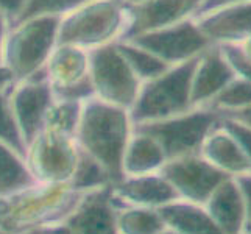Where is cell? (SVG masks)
Masks as SVG:
<instances>
[{
	"instance_id": "obj_1",
	"label": "cell",
	"mask_w": 251,
	"mask_h": 234,
	"mask_svg": "<svg viewBox=\"0 0 251 234\" xmlns=\"http://www.w3.org/2000/svg\"><path fill=\"white\" fill-rule=\"evenodd\" d=\"M133 134L129 111L91 97L83 102L75 141L108 172L116 184L124 175V156Z\"/></svg>"
},
{
	"instance_id": "obj_2",
	"label": "cell",
	"mask_w": 251,
	"mask_h": 234,
	"mask_svg": "<svg viewBox=\"0 0 251 234\" xmlns=\"http://www.w3.org/2000/svg\"><path fill=\"white\" fill-rule=\"evenodd\" d=\"M58 25L59 17H28L10 25L0 66L14 84L42 74L50 52L58 44Z\"/></svg>"
},
{
	"instance_id": "obj_3",
	"label": "cell",
	"mask_w": 251,
	"mask_h": 234,
	"mask_svg": "<svg viewBox=\"0 0 251 234\" xmlns=\"http://www.w3.org/2000/svg\"><path fill=\"white\" fill-rule=\"evenodd\" d=\"M128 6L120 0H88L59 19L58 42L88 52L122 41Z\"/></svg>"
},
{
	"instance_id": "obj_4",
	"label": "cell",
	"mask_w": 251,
	"mask_h": 234,
	"mask_svg": "<svg viewBox=\"0 0 251 234\" xmlns=\"http://www.w3.org/2000/svg\"><path fill=\"white\" fill-rule=\"evenodd\" d=\"M195 61L197 58L170 66L167 71L142 83L129 109L133 125L169 119L194 108L190 102V78Z\"/></svg>"
},
{
	"instance_id": "obj_5",
	"label": "cell",
	"mask_w": 251,
	"mask_h": 234,
	"mask_svg": "<svg viewBox=\"0 0 251 234\" xmlns=\"http://www.w3.org/2000/svg\"><path fill=\"white\" fill-rule=\"evenodd\" d=\"M220 119L222 114L215 109L198 106L169 119L134 124L133 128L151 136L169 161L200 153L204 139L220 124Z\"/></svg>"
},
{
	"instance_id": "obj_6",
	"label": "cell",
	"mask_w": 251,
	"mask_h": 234,
	"mask_svg": "<svg viewBox=\"0 0 251 234\" xmlns=\"http://www.w3.org/2000/svg\"><path fill=\"white\" fill-rule=\"evenodd\" d=\"M89 81L94 97L125 109H131L142 86L117 42L91 52Z\"/></svg>"
},
{
	"instance_id": "obj_7",
	"label": "cell",
	"mask_w": 251,
	"mask_h": 234,
	"mask_svg": "<svg viewBox=\"0 0 251 234\" xmlns=\"http://www.w3.org/2000/svg\"><path fill=\"white\" fill-rule=\"evenodd\" d=\"M78 159L74 136L42 130L27 145L25 162L39 184H67Z\"/></svg>"
},
{
	"instance_id": "obj_8",
	"label": "cell",
	"mask_w": 251,
	"mask_h": 234,
	"mask_svg": "<svg viewBox=\"0 0 251 234\" xmlns=\"http://www.w3.org/2000/svg\"><path fill=\"white\" fill-rule=\"evenodd\" d=\"M91 52L71 44H58L50 52L42 75L56 99L84 102L94 97L89 81Z\"/></svg>"
},
{
	"instance_id": "obj_9",
	"label": "cell",
	"mask_w": 251,
	"mask_h": 234,
	"mask_svg": "<svg viewBox=\"0 0 251 234\" xmlns=\"http://www.w3.org/2000/svg\"><path fill=\"white\" fill-rule=\"evenodd\" d=\"M139 47L149 50L169 66H176L200 56L212 44L209 42L195 19L172 25L156 31L137 34L129 39Z\"/></svg>"
},
{
	"instance_id": "obj_10",
	"label": "cell",
	"mask_w": 251,
	"mask_h": 234,
	"mask_svg": "<svg viewBox=\"0 0 251 234\" xmlns=\"http://www.w3.org/2000/svg\"><path fill=\"white\" fill-rule=\"evenodd\" d=\"M159 173L175 187L181 200L197 205H204L217 186L229 177L200 153L169 159Z\"/></svg>"
},
{
	"instance_id": "obj_11",
	"label": "cell",
	"mask_w": 251,
	"mask_h": 234,
	"mask_svg": "<svg viewBox=\"0 0 251 234\" xmlns=\"http://www.w3.org/2000/svg\"><path fill=\"white\" fill-rule=\"evenodd\" d=\"M53 99V91L42 74L11 88L10 105L25 147L44 130L46 114Z\"/></svg>"
},
{
	"instance_id": "obj_12",
	"label": "cell",
	"mask_w": 251,
	"mask_h": 234,
	"mask_svg": "<svg viewBox=\"0 0 251 234\" xmlns=\"http://www.w3.org/2000/svg\"><path fill=\"white\" fill-rule=\"evenodd\" d=\"M204 2L206 0H149L128 8V27L122 41L195 19Z\"/></svg>"
},
{
	"instance_id": "obj_13",
	"label": "cell",
	"mask_w": 251,
	"mask_h": 234,
	"mask_svg": "<svg viewBox=\"0 0 251 234\" xmlns=\"http://www.w3.org/2000/svg\"><path fill=\"white\" fill-rule=\"evenodd\" d=\"M117 211L112 184H108L81 194V202L67 215L64 223L72 234H119Z\"/></svg>"
},
{
	"instance_id": "obj_14",
	"label": "cell",
	"mask_w": 251,
	"mask_h": 234,
	"mask_svg": "<svg viewBox=\"0 0 251 234\" xmlns=\"http://www.w3.org/2000/svg\"><path fill=\"white\" fill-rule=\"evenodd\" d=\"M112 197L119 208H159L170 202L181 200L178 192L159 172L144 175H125L112 184Z\"/></svg>"
},
{
	"instance_id": "obj_15",
	"label": "cell",
	"mask_w": 251,
	"mask_h": 234,
	"mask_svg": "<svg viewBox=\"0 0 251 234\" xmlns=\"http://www.w3.org/2000/svg\"><path fill=\"white\" fill-rule=\"evenodd\" d=\"M195 22L212 46L237 44L251 33V0L200 13Z\"/></svg>"
},
{
	"instance_id": "obj_16",
	"label": "cell",
	"mask_w": 251,
	"mask_h": 234,
	"mask_svg": "<svg viewBox=\"0 0 251 234\" xmlns=\"http://www.w3.org/2000/svg\"><path fill=\"white\" fill-rule=\"evenodd\" d=\"M236 77L219 46H211L197 58L190 78L192 106H207L225 86Z\"/></svg>"
},
{
	"instance_id": "obj_17",
	"label": "cell",
	"mask_w": 251,
	"mask_h": 234,
	"mask_svg": "<svg viewBox=\"0 0 251 234\" xmlns=\"http://www.w3.org/2000/svg\"><path fill=\"white\" fill-rule=\"evenodd\" d=\"M206 211L225 234H245L247 211L242 190L234 177H228L206 200Z\"/></svg>"
},
{
	"instance_id": "obj_18",
	"label": "cell",
	"mask_w": 251,
	"mask_h": 234,
	"mask_svg": "<svg viewBox=\"0 0 251 234\" xmlns=\"http://www.w3.org/2000/svg\"><path fill=\"white\" fill-rule=\"evenodd\" d=\"M200 155L206 161H209L214 167H217L229 177L251 173V167L244 152L228 130L222 125V122L204 139Z\"/></svg>"
},
{
	"instance_id": "obj_19",
	"label": "cell",
	"mask_w": 251,
	"mask_h": 234,
	"mask_svg": "<svg viewBox=\"0 0 251 234\" xmlns=\"http://www.w3.org/2000/svg\"><path fill=\"white\" fill-rule=\"evenodd\" d=\"M156 209L167 228L179 234H225L201 205L175 200Z\"/></svg>"
},
{
	"instance_id": "obj_20",
	"label": "cell",
	"mask_w": 251,
	"mask_h": 234,
	"mask_svg": "<svg viewBox=\"0 0 251 234\" xmlns=\"http://www.w3.org/2000/svg\"><path fill=\"white\" fill-rule=\"evenodd\" d=\"M167 162L159 144L151 136L133 128L124 156V175H144L159 172Z\"/></svg>"
},
{
	"instance_id": "obj_21",
	"label": "cell",
	"mask_w": 251,
	"mask_h": 234,
	"mask_svg": "<svg viewBox=\"0 0 251 234\" xmlns=\"http://www.w3.org/2000/svg\"><path fill=\"white\" fill-rule=\"evenodd\" d=\"M38 184L24 156L0 141V200L25 192Z\"/></svg>"
},
{
	"instance_id": "obj_22",
	"label": "cell",
	"mask_w": 251,
	"mask_h": 234,
	"mask_svg": "<svg viewBox=\"0 0 251 234\" xmlns=\"http://www.w3.org/2000/svg\"><path fill=\"white\" fill-rule=\"evenodd\" d=\"M167 230L156 208L126 206L117 211L119 234H159Z\"/></svg>"
},
{
	"instance_id": "obj_23",
	"label": "cell",
	"mask_w": 251,
	"mask_h": 234,
	"mask_svg": "<svg viewBox=\"0 0 251 234\" xmlns=\"http://www.w3.org/2000/svg\"><path fill=\"white\" fill-rule=\"evenodd\" d=\"M108 184H112L108 172L92 156H89L78 147V159H76L75 170L67 183L69 189L75 194H84L89 192V190L105 187Z\"/></svg>"
},
{
	"instance_id": "obj_24",
	"label": "cell",
	"mask_w": 251,
	"mask_h": 234,
	"mask_svg": "<svg viewBox=\"0 0 251 234\" xmlns=\"http://www.w3.org/2000/svg\"><path fill=\"white\" fill-rule=\"evenodd\" d=\"M81 106L83 102L55 97L46 114L44 130H51V131L75 137L76 127H78L81 116Z\"/></svg>"
},
{
	"instance_id": "obj_25",
	"label": "cell",
	"mask_w": 251,
	"mask_h": 234,
	"mask_svg": "<svg viewBox=\"0 0 251 234\" xmlns=\"http://www.w3.org/2000/svg\"><path fill=\"white\" fill-rule=\"evenodd\" d=\"M117 46H119L120 52H122V55L125 56V59L128 61V64L131 66L134 74L139 77V80L142 83L162 74L164 71H167L170 67L169 64L161 61L158 56L150 53L149 50L139 47L131 41H119Z\"/></svg>"
},
{
	"instance_id": "obj_26",
	"label": "cell",
	"mask_w": 251,
	"mask_h": 234,
	"mask_svg": "<svg viewBox=\"0 0 251 234\" xmlns=\"http://www.w3.org/2000/svg\"><path fill=\"white\" fill-rule=\"evenodd\" d=\"M251 105V83L242 77H234L215 95L209 103V108L220 112L222 116L231 114L239 109H244Z\"/></svg>"
},
{
	"instance_id": "obj_27",
	"label": "cell",
	"mask_w": 251,
	"mask_h": 234,
	"mask_svg": "<svg viewBox=\"0 0 251 234\" xmlns=\"http://www.w3.org/2000/svg\"><path fill=\"white\" fill-rule=\"evenodd\" d=\"M10 91L0 89V141L13 147L17 153L25 158L27 147H25V142L13 116L10 105Z\"/></svg>"
},
{
	"instance_id": "obj_28",
	"label": "cell",
	"mask_w": 251,
	"mask_h": 234,
	"mask_svg": "<svg viewBox=\"0 0 251 234\" xmlns=\"http://www.w3.org/2000/svg\"><path fill=\"white\" fill-rule=\"evenodd\" d=\"M88 0H27L24 11L17 21L28 17H59L74 11ZM16 21V22H17Z\"/></svg>"
},
{
	"instance_id": "obj_29",
	"label": "cell",
	"mask_w": 251,
	"mask_h": 234,
	"mask_svg": "<svg viewBox=\"0 0 251 234\" xmlns=\"http://www.w3.org/2000/svg\"><path fill=\"white\" fill-rule=\"evenodd\" d=\"M222 125L229 131V134L237 141L239 147L244 152L245 158L251 167V128L229 116H222Z\"/></svg>"
},
{
	"instance_id": "obj_30",
	"label": "cell",
	"mask_w": 251,
	"mask_h": 234,
	"mask_svg": "<svg viewBox=\"0 0 251 234\" xmlns=\"http://www.w3.org/2000/svg\"><path fill=\"white\" fill-rule=\"evenodd\" d=\"M222 52L226 56L228 63L231 64L232 71L237 77H242L251 83V59L247 58L244 53L240 52V49L236 44H223L219 46Z\"/></svg>"
},
{
	"instance_id": "obj_31",
	"label": "cell",
	"mask_w": 251,
	"mask_h": 234,
	"mask_svg": "<svg viewBox=\"0 0 251 234\" xmlns=\"http://www.w3.org/2000/svg\"><path fill=\"white\" fill-rule=\"evenodd\" d=\"M25 2L27 0H0V14L5 16L11 25L21 17Z\"/></svg>"
},
{
	"instance_id": "obj_32",
	"label": "cell",
	"mask_w": 251,
	"mask_h": 234,
	"mask_svg": "<svg viewBox=\"0 0 251 234\" xmlns=\"http://www.w3.org/2000/svg\"><path fill=\"white\" fill-rule=\"evenodd\" d=\"M237 184L242 190L245 200V211H247V225L251 227V173H245V175L234 177Z\"/></svg>"
},
{
	"instance_id": "obj_33",
	"label": "cell",
	"mask_w": 251,
	"mask_h": 234,
	"mask_svg": "<svg viewBox=\"0 0 251 234\" xmlns=\"http://www.w3.org/2000/svg\"><path fill=\"white\" fill-rule=\"evenodd\" d=\"M25 234H72L66 223H49V225H36L30 228Z\"/></svg>"
},
{
	"instance_id": "obj_34",
	"label": "cell",
	"mask_w": 251,
	"mask_h": 234,
	"mask_svg": "<svg viewBox=\"0 0 251 234\" xmlns=\"http://www.w3.org/2000/svg\"><path fill=\"white\" fill-rule=\"evenodd\" d=\"M225 116H229L232 119H236V120H239V122L245 124L247 127L251 128V105L244 108V109H239L236 112H231V114H225Z\"/></svg>"
},
{
	"instance_id": "obj_35",
	"label": "cell",
	"mask_w": 251,
	"mask_h": 234,
	"mask_svg": "<svg viewBox=\"0 0 251 234\" xmlns=\"http://www.w3.org/2000/svg\"><path fill=\"white\" fill-rule=\"evenodd\" d=\"M239 2H247V0H206L200 13L209 11V10H214V8L225 6V5H229V3H239ZM200 13H198V14H200Z\"/></svg>"
},
{
	"instance_id": "obj_36",
	"label": "cell",
	"mask_w": 251,
	"mask_h": 234,
	"mask_svg": "<svg viewBox=\"0 0 251 234\" xmlns=\"http://www.w3.org/2000/svg\"><path fill=\"white\" fill-rule=\"evenodd\" d=\"M8 28H10V22H8L5 16L0 14V58H2V47H3V41H5Z\"/></svg>"
},
{
	"instance_id": "obj_37",
	"label": "cell",
	"mask_w": 251,
	"mask_h": 234,
	"mask_svg": "<svg viewBox=\"0 0 251 234\" xmlns=\"http://www.w3.org/2000/svg\"><path fill=\"white\" fill-rule=\"evenodd\" d=\"M236 46L240 49L242 53H244L247 58H250V59H251V33L248 34V36H245L242 41H239Z\"/></svg>"
},
{
	"instance_id": "obj_38",
	"label": "cell",
	"mask_w": 251,
	"mask_h": 234,
	"mask_svg": "<svg viewBox=\"0 0 251 234\" xmlns=\"http://www.w3.org/2000/svg\"><path fill=\"white\" fill-rule=\"evenodd\" d=\"M125 6L128 8H133V6H137V5H142L145 2H149V0H120Z\"/></svg>"
},
{
	"instance_id": "obj_39",
	"label": "cell",
	"mask_w": 251,
	"mask_h": 234,
	"mask_svg": "<svg viewBox=\"0 0 251 234\" xmlns=\"http://www.w3.org/2000/svg\"><path fill=\"white\" fill-rule=\"evenodd\" d=\"M159 234H179V233H176V231H173V230L167 228V230H164V231H162V233H159Z\"/></svg>"
},
{
	"instance_id": "obj_40",
	"label": "cell",
	"mask_w": 251,
	"mask_h": 234,
	"mask_svg": "<svg viewBox=\"0 0 251 234\" xmlns=\"http://www.w3.org/2000/svg\"><path fill=\"white\" fill-rule=\"evenodd\" d=\"M245 234H251V227H250V225H247V228H245Z\"/></svg>"
},
{
	"instance_id": "obj_41",
	"label": "cell",
	"mask_w": 251,
	"mask_h": 234,
	"mask_svg": "<svg viewBox=\"0 0 251 234\" xmlns=\"http://www.w3.org/2000/svg\"><path fill=\"white\" fill-rule=\"evenodd\" d=\"M0 234H8V233H6V231H5V230L2 228V227H0Z\"/></svg>"
}]
</instances>
